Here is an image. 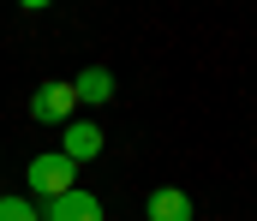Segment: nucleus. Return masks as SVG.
<instances>
[{"label": "nucleus", "mask_w": 257, "mask_h": 221, "mask_svg": "<svg viewBox=\"0 0 257 221\" xmlns=\"http://www.w3.org/2000/svg\"><path fill=\"white\" fill-rule=\"evenodd\" d=\"M30 191L42 197V203H54V197H66V191H78V167L66 161L60 149H42V155H30Z\"/></svg>", "instance_id": "f257e3e1"}, {"label": "nucleus", "mask_w": 257, "mask_h": 221, "mask_svg": "<svg viewBox=\"0 0 257 221\" xmlns=\"http://www.w3.org/2000/svg\"><path fill=\"white\" fill-rule=\"evenodd\" d=\"M72 108H78V96L66 78L36 84V96H30V120H42V126H72Z\"/></svg>", "instance_id": "f03ea898"}, {"label": "nucleus", "mask_w": 257, "mask_h": 221, "mask_svg": "<svg viewBox=\"0 0 257 221\" xmlns=\"http://www.w3.org/2000/svg\"><path fill=\"white\" fill-rule=\"evenodd\" d=\"M60 155L72 161V167H78V161H96V155H102V126H90V120H72V126H66Z\"/></svg>", "instance_id": "7ed1b4c3"}, {"label": "nucleus", "mask_w": 257, "mask_h": 221, "mask_svg": "<svg viewBox=\"0 0 257 221\" xmlns=\"http://www.w3.org/2000/svg\"><path fill=\"white\" fill-rule=\"evenodd\" d=\"M48 215L42 221H102V203H96V191H66L54 203H42Z\"/></svg>", "instance_id": "20e7f679"}, {"label": "nucleus", "mask_w": 257, "mask_h": 221, "mask_svg": "<svg viewBox=\"0 0 257 221\" xmlns=\"http://www.w3.org/2000/svg\"><path fill=\"white\" fill-rule=\"evenodd\" d=\"M72 96H78V102H90V108L114 102V72H108V66H84V72L72 78Z\"/></svg>", "instance_id": "39448f33"}, {"label": "nucleus", "mask_w": 257, "mask_h": 221, "mask_svg": "<svg viewBox=\"0 0 257 221\" xmlns=\"http://www.w3.org/2000/svg\"><path fill=\"white\" fill-rule=\"evenodd\" d=\"M144 215L150 221H192V197H186L180 185H162V191H150Z\"/></svg>", "instance_id": "423d86ee"}, {"label": "nucleus", "mask_w": 257, "mask_h": 221, "mask_svg": "<svg viewBox=\"0 0 257 221\" xmlns=\"http://www.w3.org/2000/svg\"><path fill=\"white\" fill-rule=\"evenodd\" d=\"M0 221H42V209L30 197H0Z\"/></svg>", "instance_id": "0eeeda50"}]
</instances>
